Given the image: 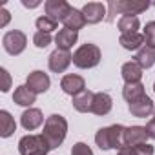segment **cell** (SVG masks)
I'll return each mask as SVG.
<instances>
[{"instance_id": "cell-28", "label": "cell", "mask_w": 155, "mask_h": 155, "mask_svg": "<svg viewBox=\"0 0 155 155\" xmlns=\"http://www.w3.org/2000/svg\"><path fill=\"white\" fill-rule=\"evenodd\" d=\"M33 44H35L37 48L44 49V48H48V46L51 44V35H49V33H42V31H37V33L33 35Z\"/></svg>"}, {"instance_id": "cell-10", "label": "cell", "mask_w": 155, "mask_h": 155, "mask_svg": "<svg viewBox=\"0 0 155 155\" xmlns=\"http://www.w3.org/2000/svg\"><path fill=\"white\" fill-rule=\"evenodd\" d=\"M128 110H130V113H131L133 117L146 119V117H150L151 113H155V104H153V101H151L148 95H142L139 101L130 102V104H128Z\"/></svg>"}, {"instance_id": "cell-26", "label": "cell", "mask_w": 155, "mask_h": 155, "mask_svg": "<svg viewBox=\"0 0 155 155\" xmlns=\"http://www.w3.org/2000/svg\"><path fill=\"white\" fill-rule=\"evenodd\" d=\"M117 155H153L151 144H137V146H124L117 151Z\"/></svg>"}, {"instance_id": "cell-21", "label": "cell", "mask_w": 155, "mask_h": 155, "mask_svg": "<svg viewBox=\"0 0 155 155\" xmlns=\"http://www.w3.org/2000/svg\"><path fill=\"white\" fill-rule=\"evenodd\" d=\"M119 44L124 49H128V51H139L144 46V35L142 33H126V35H120Z\"/></svg>"}, {"instance_id": "cell-20", "label": "cell", "mask_w": 155, "mask_h": 155, "mask_svg": "<svg viewBox=\"0 0 155 155\" xmlns=\"http://www.w3.org/2000/svg\"><path fill=\"white\" fill-rule=\"evenodd\" d=\"M133 60L142 68V69H148V68H151L153 64H155V48L153 46H148V44H144L137 53H135V57H133Z\"/></svg>"}, {"instance_id": "cell-24", "label": "cell", "mask_w": 155, "mask_h": 155, "mask_svg": "<svg viewBox=\"0 0 155 155\" xmlns=\"http://www.w3.org/2000/svg\"><path fill=\"white\" fill-rule=\"evenodd\" d=\"M142 95H146V93H144V84H142V82L124 84V88H122V97H124V101H126L128 104L139 101Z\"/></svg>"}, {"instance_id": "cell-1", "label": "cell", "mask_w": 155, "mask_h": 155, "mask_svg": "<svg viewBox=\"0 0 155 155\" xmlns=\"http://www.w3.org/2000/svg\"><path fill=\"white\" fill-rule=\"evenodd\" d=\"M42 135H44V139L48 140V144H49L51 150L58 148V146L64 142L66 135H68V120H66L62 115H58V113L49 115V117L46 119V122H44V131H42Z\"/></svg>"}, {"instance_id": "cell-32", "label": "cell", "mask_w": 155, "mask_h": 155, "mask_svg": "<svg viewBox=\"0 0 155 155\" xmlns=\"http://www.w3.org/2000/svg\"><path fill=\"white\" fill-rule=\"evenodd\" d=\"M144 128H146L148 137H150V139H155V117H153V119H150V120H148V124H146Z\"/></svg>"}, {"instance_id": "cell-5", "label": "cell", "mask_w": 155, "mask_h": 155, "mask_svg": "<svg viewBox=\"0 0 155 155\" xmlns=\"http://www.w3.org/2000/svg\"><path fill=\"white\" fill-rule=\"evenodd\" d=\"M49 144L44 139V135H24L18 140V151L20 155H48Z\"/></svg>"}, {"instance_id": "cell-23", "label": "cell", "mask_w": 155, "mask_h": 155, "mask_svg": "<svg viewBox=\"0 0 155 155\" xmlns=\"http://www.w3.org/2000/svg\"><path fill=\"white\" fill-rule=\"evenodd\" d=\"M117 28L120 31V35H126V33H139V28H140V22L135 15H122L117 22Z\"/></svg>"}, {"instance_id": "cell-16", "label": "cell", "mask_w": 155, "mask_h": 155, "mask_svg": "<svg viewBox=\"0 0 155 155\" xmlns=\"http://www.w3.org/2000/svg\"><path fill=\"white\" fill-rule=\"evenodd\" d=\"M62 24H64V28H68V29H73V31H77V33H79V29H82V28H84L88 22H86V18H84L82 11L75 9V8H71V9L68 11V15L62 18Z\"/></svg>"}, {"instance_id": "cell-3", "label": "cell", "mask_w": 155, "mask_h": 155, "mask_svg": "<svg viewBox=\"0 0 155 155\" xmlns=\"http://www.w3.org/2000/svg\"><path fill=\"white\" fill-rule=\"evenodd\" d=\"M151 4L150 2H135V0H111L108 4V17L106 20L108 22H113L115 15L117 13H122V15H139L142 11H146Z\"/></svg>"}, {"instance_id": "cell-8", "label": "cell", "mask_w": 155, "mask_h": 155, "mask_svg": "<svg viewBox=\"0 0 155 155\" xmlns=\"http://www.w3.org/2000/svg\"><path fill=\"white\" fill-rule=\"evenodd\" d=\"M73 62V55L69 51H64V49H55L51 55H49V60H48V66L53 73H64L69 64Z\"/></svg>"}, {"instance_id": "cell-9", "label": "cell", "mask_w": 155, "mask_h": 155, "mask_svg": "<svg viewBox=\"0 0 155 155\" xmlns=\"http://www.w3.org/2000/svg\"><path fill=\"white\" fill-rule=\"evenodd\" d=\"M81 11L88 24H99L101 20H104L108 17V9L102 2H88Z\"/></svg>"}, {"instance_id": "cell-12", "label": "cell", "mask_w": 155, "mask_h": 155, "mask_svg": "<svg viewBox=\"0 0 155 155\" xmlns=\"http://www.w3.org/2000/svg\"><path fill=\"white\" fill-rule=\"evenodd\" d=\"M44 9H46V15L57 22H62V18L68 15V11L71 9V6L66 2V0H48L44 4Z\"/></svg>"}, {"instance_id": "cell-6", "label": "cell", "mask_w": 155, "mask_h": 155, "mask_svg": "<svg viewBox=\"0 0 155 155\" xmlns=\"http://www.w3.org/2000/svg\"><path fill=\"white\" fill-rule=\"evenodd\" d=\"M2 46H4L6 53L17 57V55H20V53L26 49V46H28V37H26L22 31H18V29L8 31V33L4 35V38H2Z\"/></svg>"}, {"instance_id": "cell-33", "label": "cell", "mask_w": 155, "mask_h": 155, "mask_svg": "<svg viewBox=\"0 0 155 155\" xmlns=\"http://www.w3.org/2000/svg\"><path fill=\"white\" fill-rule=\"evenodd\" d=\"M0 15H2V20H0V28H6V26H8V22L11 20V15H9V11H8L6 8L0 11Z\"/></svg>"}, {"instance_id": "cell-2", "label": "cell", "mask_w": 155, "mask_h": 155, "mask_svg": "<svg viewBox=\"0 0 155 155\" xmlns=\"http://www.w3.org/2000/svg\"><path fill=\"white\" fill-rule=\"evenodd\" d=\"M124 126L122 124H113V126H106L101 128L95 135V142L101 150H120L124 148Z\"/></svg>"}, {"instance_id": "cell-29", "label": "cell", "mask_w": 155, "mask_h": 155, "mask_svg": "<svg viewBox=\"0 0 155 155\" xmlns=\"http://www.w3.org/2000/svg\"><path fill=\"white\" fill-rule=\"evenodd\" d=\"M142 35H144V42H146L148 46H153V48H155V20H151V22L146 24Z\"/></svg>"}, {"instance_id": "cell-27", "label": "cell", "mask_w": 155, "mask_h": 155, "mask_svg": "<svg viewBox=\"0 0 155 155\" xmlns=\"http://www.w3.org/2000/svg\"><path fill=\"white\" fill-rule=\"evenodd\" d=\"M35 24H37V29H38V31H42V33H51V31H55V29H57V26H58V22H57V20H53V18H49L48 15L38 17Z\"/></svg>"}, {"instance_id": "cell-18", "label": "cell", "mask_w": 155, "mask_h": 155, "mask_svg": "<svg viewBox=\"0 0 155 155\" xmlns=\"http://www.w3.org/2000/svg\"><path fill=\"white\" fill-rule=\"evenodd\" d=\"M93 99H95V93L90 91V90H84L82 93L73 97V108L77 111H81V113H91Z\"/></svg>"}, {"instance_id": "cell-17", "label": "cell", "mask_w": 155, "mask_h": 155, "mask_svg": "<svg viewBox=\"0 0 155 155\" xmlns=\"http://www.w3.org/2000/svg\"><path fill=\"white\" fill-rule=\"evenodd\" d=\"M111 108H113V101H111V97H110L108 93H104V91H101V93H95L91 113L104 117V115H108V113L111 111Z\"/></svg>"}, {"instance_id": "cell-4", "label": "cell", "mask_w": 155, "mask_h": 155, "mask_svg": "<svg viewBox=\"0 0 155 155\" xmlns=\"http://www.w3.org/2000/svg\"><path fill=\"white\" fill-rule=\"evenodd\" d=\"M101 57H102L101 48L88 42V44H82L73 53V64L81 69H90V68H95L101 62Z\"/></svg>"}, {"instance_id": "cell-19", "label": "cell", "mask_w": 155, "mask_h": 155, "mask_svg": "<svg viewBox=\"0 0 155 155\" xmlns=\"http://www.w3.org/2000/svg\"><path fill=\"white\" fill-rule=\"evenodd\" d=\"M120 73H122V79H124V82H126V84L140 82V79H142V68H140L135 60H130V62L122 64Z\"/></svg>"}, {"instance_id": "cell-15", "label": "cell", "mask_w": 155, "mask_h": 155, "mask_svg": "<svg viewBox=\"0 0 155 155\" xmlns=\"http://www.w3.org/2000/svg\"><path fill=\"white\" fill-rule=\"evenodd\" d=\"M79 40V33L73 31V29H60L55 37V42H57V49H64V51H69L73 48V44H77Z\"/></svg>"}, {"instance_id": "cell-13", "label": "cell", "mask_w": 155, "mask_h": 155, "mask_svg": "<svg viewBox=\"0 0 155 155\" xmlns=\"http://www.w3.org/2000/svg\"><path fill=\"white\" fill-rule=\"evenodd\" d=\"M148 133L144 126H128L124 130V146H137V144H146Z\"/></svg>"}, {"instance_id": "cell-34", "label": "cell", "mask_w": 155, "mask_h": 155, "mask_svg": "<svg viewBox=\"0 0 155 155\" xmlns=\"http://www.w3.org/2000/svg\"><path fill=\"white\" fill-rule=\"evenodd\" d=\"M22 4L26 8H38L40 6V0H33V2H29V0H22Z\"/></svg>"}, {"instance_id": "cell-31", "label": "cell", "mask_w": 155, "mask_h": 155, "mask_svg": "<svg viewBox=\"0 0 155 155\" xmlns=\"http://www.w3.org/2000/svg\"><path fill=\"white\" fill-rule=\"evenodd\" d=\"M0 73H2V81H4V82H2V88H0V90L6 93V91H9V88H11V77H9V73H8L6 68L0 69Z\"/></svg>"}, {"instance_id": "cell-35", "label": "cell", "mask_w": 155, "mask_h": 155, "mask_svg": "<svg viewBox=\"0 0 155 155\" xmlns=\"http://www.w3.org/2000/svg\"><path fill=\"white\" fill-rule=\"evenodd\" d=\"M153 91H155V82H153Z\"/></svg>"}, {"instance_id": "cell-22", "label": "cell", "mask_w": 155, "mask_h": 155, "mask_svg": "<svg viewBox=\"0 0 155 155\" xmlns=\"http://www.w3.org/2000/svg\"><path fill=\"white\" fill-rule=\"evenodd\" d=\"M37 101V95L24 84V86H18L17 90H15V93H13V102L15 104H18V106H28V108H31V104Z\"/></svg>"}, {"instance_id": "cell-11", "label": "cell", "mask_w": 155, "mask_h": 155, "mask_svg": "<svg viewBox=\"0 0 155 155\" xmlns=\"http://www.w3.org/2000/svg\"><path fill=\"white\" fill-rule=\"evenodd\" d=\"M60 88L66 95H79L86 90V82L81 75H64L62 77V81H60Z\"/></svg>"}, {"instance_id": "cell-7", "label": "cell", "mask_w": 155, "mask_h": 155, "mask_svg": "<svg viewBox=\"0 0 155 155\" xmlns=\"http://www.w3.org/2000/svg\"><path fill=\"white\" fill-rule=\"evenodd\" d=\"M26 86H28L35 95H38V93H46V91L49 90L51 81H49L48 73H44V71L37 69V71H31V73L28 75V79H26Z\"/></svg>"}, {"instance_id": "cell-25", "label": "cell", "mask_w": 155, "mask_h": 155, "mask_svg": "<svg viewBox=\"0 0 155 155\" xmlns=\"http://www.w3.org/2000/svg\"><path fill=\"white\" fill-rule=\"evenodd\" d=\"M15 130H17L15 119L11 117L9 111L2 110V111H0V135H2L4 139H8V137H11L15 133Z\"/></svg>"}, {"instance_id": "cell-30", "label": "cell", "mask_w": 155, "mask_h": 155, "mask_svg": "<svg viewBox=\"0 0 155 155\" xmlns=\"http://www.w3.org/2000/svg\"><path fill=\"white\" fill-rule=\"evenodd\" d=\"M71 155H93V151L86 142H77L71 148Z\"/></svg>"}, {"instance_id": "cell-14", "label": "cell", "mask_w": 155, "mask_h": 155, "mask_svg": "<svg viewBox=\"0 0 155 155\" xmlns=\"http://www.w3.org/2000/svg\"><path fill=\"white\" fill-rule=\"evenodd\" d=\"M42 122H44V117H42V111H40L38 108H28V110L20 115V124H22V128L28 130V131L37 130Z\"/></svg>"}]
</instances>
